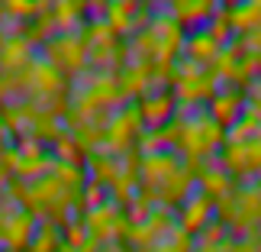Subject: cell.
I'll use <instances>...</instances> for the list:
<instances>
[{
	"mask_svg": "<svg viewBox=\"0 0 261 252\" xmlns=\"http://www.w3.org/2000/svg\"><path fill=\"white\" fill-rule=\"evenodd\" d=\"M242 107H245V97L236 87H219L213 100H210V117L219 126H236L242 120Z\"/></svg>",
	"mask_w": 261,
	"mask_h": 252,
	"instance_id": "ba28073f",
	"label": "cell"
},
{
	"mask_svg": "<svg viewBox=\"0 0 261 252\" xmlns=\"http://www.w3.org/2000/svg\"><path fill=\"white\" fill-rule=\"evenodd\" d=\"M219 49H223V45H219L206 29H194V33L184 36V58H187V62H194V65H200V68L213 65L216 55H219Z\"/></svg>",
	"mask_w": 261,
	"mask_h": 252,
	"instance_id": "9c48e42d",
	"label": "cell"
},
{
	"mask_svg": "<svg viewBox=\"0 0 261 252\" xmlns=\"http://www.w3.org/2000/svg\"><path fill=\"white\" fill-rule=\"evenodd\" d=\"M62 226L55 223V220H39L36 223V233H33V239H29V246H26V252H58L62 249Z\"/></svg>",
	"mask_w": 261,
	"mask_h": 252,
	"instance_id": "4fadbf2b",
	"label": "cell"
},
{
	"mask_svg": "<svg viewBox=\"0 0 261 252\" xmlns=\"http://www.w3.org/2000/svg\"><path fill=\"white\" fill-rule=\"evenodd\" d=\"M136 13H139V4H133V0L107 4V16H103V23H107V29H110V33H113L116 39H123V36H136Z\"/></svg>",
	"mask_w": 261,
	"mask_h": 252,
	"instance_id": "30bf717a",
	"label": "cell"
},
{
	"mask_svg": "<svg viewBox=\"0 0 261 252\" xmlns=\"http://www.w3.org/2000/svg\"><path fill=\"white\" fill-rule=\"evenodd\" d=\"M0 252H13V249H0Z\"/></svg>",
	"mask_w": 261,
	"mask_h": 252,
	"instance_id": "e0dca14e",
	"label": "cell"
},
{
	"mask_svg": "<svg viewBox=\"0 0 261 252\" xmlns=\"http://www.w3.org/2000/svg\"><path fill=\"white\" fill-rule=\"evenodd\" d=\"M213 210H216L213 200H210L203 191H194V194L177 207V226L184 230L187 236H200L210 223H213Z\"/></svg>",
	"mask_w": 261,
	"mask_h": 252,
	"instance_id": "277c9868",
	"label": "cell"
},
{
	"mask_svg": "<svg viewBox=\"0 0 261 252\" xmlns=\"http://www.w3.org/2000/svg\"><path fill=\"white\" fill-rule=\"evenodd\" d=\"M48 13L55 19V33H77L87 23V4H77V0H62V4H52Z\"/></svg>",
	"mask_w": 261,
	"mask_h": 252,
	"instance_id": "8fae6325",
	"label": "cell"
},
{
	"mask_svg": "<svg viewBox=\"0 0 261 252\" xmlns=\"http://www.w3.org/2000/svg\"><path fill=\"white\" fill-rule=\"evenodd\" d=\"M136 107H139V117H142V123L148 129H158L168 120L177 117V100L171 90H148V94H142L136 100Z\"/></svg>",
	"mask_w": 261,
	"mask_h": 252,
	"instance_id": "8992f818",
	"label": "cell"
},
{
	"mask_svg": "<svg viewBox=\"0 0 261 252\" xmlns=\"http://www.w3.org/2000/svg\"><path fill=\"white\" fill-rule=\"evenodd\" d=\"M174 230H177V214H174V210L155 207L145 220L133 223L126 243L133 246V249H148V246H155V243H162V239H168Z\"/></svg>",
	"mask_w": 261,
	"mask_h": 252,
	"instance_id": "3957f363",
	"label": "cell"
},
{
	"mask_svg": "<svg viewBox=\"0 0 261 252\" xmlns=\"http://www.w3.org/2000/svg\"><path fill=\"white\" fill-rule=\"evenodd\" d=\"M33 42L23 36V29L19 33H7L0 39V75H19L26 72L29 65H33Z\"/></svg>",
	"mask_w": 261,
	"mask_h": 252,
	"instance_id": "5b68a950",
	"label": "cell"
},
{
	"mask_svg": "<svg viewBox=\"0 0 261 252\" xmlns=\"http://www.w3.org/2000/svg\"><path fill=\"white\" fill-rule=\"evenodd\" d=\"M190 249H194V239L177 226L168 239H162V243H155V246H148V249H133V252H190Z\"/></svg>",
	"mask_w": 261,
	"mask_h": 252,
	"instance_id": "5bb4252c",
	"label": "cell"
},
{
	"mask_svg": "<svg viewBox=\"0 0 261 252\" xmlns=\"http://www.w3.org/2000/svg\"><path fill=\"white\" fill-rule=\"evenodd\" d=\"M42 55H45V62L52 68H58L62 75L77 78L87 65V42H84L81 29H77V33H55L42 45Z\"/></svg>",
	"mask_w": 261,
	"mask_h": 252,
	"instance_id": "7a4b0ae2",
	"label": "cell"
},
{
	"mask_svg": "<svg viewBox=\"0 0 261 252\" xmlns=\"http://www.w3.org/2000/svg\"><path fill=\"white\" fill-rule=\"evenodd\" d=\"M100 252H129L126 243H107V246H100Z\"/></svg>",
	"mask_w": 261,
	"mask_h": 252,
	"instance_id": "2e32d148",
	"label": "cell"
},
{
	"mask_svg": "<svg viewBox=\"0 0 261 252\" xmlns=\"http://www.w3.org/2000/svg\"><path fill=\"white\" fill-rule=\"evenodd\" d=\"M216 4H210V0H174L171 7H168V13H171L177 19L180 29H203L210 19L216 16Z\"/></svg>",
	"mask_w": 261,
	"mask_h": 252,
	"instance_id": "52a82bcc",
	"label": "cell"
},
{
	"mask_svg": "<svg viewBox=\"0 0 261 252\" xmlns=\"http://www.w3.org/2000/svg\"><path fill=\"white\" fill-rule=\"evenodd\" d=\"M7 188H10V175H7V168L0 165V197L7 194Z\"/></svg>",
	"mask_w": 261,
	"mask_h": 252,
	"instance_id": "9a60e30c",
	"label": "cell"
},
{
	"mask_svg": "<svg viewBox=\"0 0 261 252\" xmlns=\"http://www.w3.org/2000/svg\"><path fill=\"white\" fill-rule=\"evenodd\" d=\"M226 19L229 29H236V33H255V29H261V0L226 7Z\"/></svg>",
	"mask_w": 261,
	"mask_h": 252,
	"instance_id": "7c38bea8",
	"label": "cell"
},
{
	"mask_svg": "<svg viewBox=\"0 0 261 252\" xmlns=\"http://www.w3.org/2000/svg\"><path fill=\"white\" fill-rule=\"evenodd\" d=\"M142 117H139V107L136 104H123L119 110H113L103 126V146L110 155H126L129 149L139 143V136L145 133L142 129Z\"/></svg>",
	"mask_w": 261,
	"mask_h": 252,
	"instance_id": "6da1fadb",
	"label": "cell"
}]
</instances>
